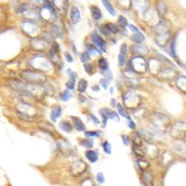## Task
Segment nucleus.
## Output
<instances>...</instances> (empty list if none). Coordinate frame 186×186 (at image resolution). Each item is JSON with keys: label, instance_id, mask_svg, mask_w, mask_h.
Listing matches in <instances>:
<instances>
[{"label": "nucleus", "instance_id": "39448f33", "mask_svg": "<svg viewBox=\"0 0 186 186\" xmlns=\"http://www.w3.org/2000/svg\"><path fill=\"white\" fill-rule=\"evenodd\" d=\"M87 165L85 163L83 160H77L75 162L72 164L71 167H70V173L72 176H81L82 173H84L86 171Z\"/></svg>", "mask_w": 186, "mask_h": 186}, {"label": "nucleus", "instance_id": "de8ad7c7", "mask_svg": "<svg viewBox=\"0 0 186 186\" xmlns=\"http://www.w3.org/2000/svg\"><path fill=\"white\" fill-rule=\"evenodd\" d=\"M110 80H108V79H102L101 81V84L102 85V86L104 88H105V89H106V88L108 87V85H109V83H110Z\"/></svg>", "mask_w": 186, "mask_h": 186}, {"label": "nucleus", "instance_id": "79ce46f5", "mask_svg": "<svg viewBox=\"0 0 186 186\" xmlns=\"http://www.w3.org/2000/svg\"><path fill=\"white\" fill-rule=\"evenodd\" d=\"M126 63V57L125 55H123V54H121L118 56V64L119 66H124V64Z\"/></svg>", "mask_w": 186, "mask_h": 186}, {"label": "nucleus", "instance_id": "ddd939ff", "mask_svg": "<svg viewBox=\"0 0 186 186\" xmlns=\"http://www.w3.org/2000/svg\"><path fill=\"white\" fill-rule=\"evenodd\" d=\"M71 118L72 119V122H73L74 127H75V130L79 132L84 131L85 126L84 123H83L82 121H81V119L79 118L78 117H75V116H72Z\"/></svg>", "mask_w": 186, "mask_h": 186}, {"label": "nucleus", "instance_id": "9b49d317", "mask_svg": "<svg viewBox=\"0 0 186 186\" xmlns=\"http://www.w3.org/2000/svg\"><path fill=\"white\" fill-rule=\"evenodd\" d=\"M70 17H71V21L73 24H77L81 20L80 12L76 7L73 6L71 8V14H70Z\"/></svg>", "mask_w": 186, "mask_h": 186}, {"label": "nucleus", "instance_id": "412c9836", "mask_svg": "<svg viewBox=\"0 0 186 186\" xmlns=\"http://www.w3.org/2000/svg\"><path fill=\"white\" fill-rule=\"evenodd\" d=\"M59 127L60 129L61 130L66 132V133H70L72 130V127L68 122H66V121H63L59 124Z\"/></svg>", "mask_w": 186, "mask_h": 186}, {"label": "nucleus", "instance_id": "3c124183", "mask_svg": "<svg viewBox=\"0 0 186 186\" xmlns=\"http://www.w3.org/2000/svg\"><path fill=\"white\" fill-rule=\"evenodd\" d=\"M84 68H85V71H86V72H87V73H89V74L91 73L92 70H93V66H92V65L89 64H85Z\"/></svg>", "mask_w": 186, "mask_h": 186}, {"label": "nucleus", "instance_id": "a878e982", "mask_svg": "<svg viewBox=\"0 0 186 186\" xmlns=\"http://www.w3.org/2000/svg\"><path fill=\"white\" fill-rule=\"evenodd\" d=\"M133 52L137 55H145L147 52V49L143 46H134L133 47Z\"/></svg>", "mask_w": 186, "mask_h": 186}, {"label": "nucleus", "instance_id": "c9c22d12", "mask_svg": "<svg viewBox=\"0 0 186 186\" xmlns=\"http://www.w3.org/2000/svg\"><path fill=\"white\" fill-rule=\"evenodd\" d=\"M106 28L107 29L108 31L111 32V33H113V34H116L117 32H118V28H117V26L114 24H112V23L106 25Z\"/></svg>", "mask_w": 186, "mask_h": 186}, {"label": "nucleus", "instance_id": "bb28decb", "mask_svg": "<svg viewBox=\"0 0 186 186\" xmlns=\"http://www.w3.org/2000/svg\"><path fill=\"white\" fill-rule=\"evenodd\" d=\"M91 14L92 17L95 20H98L101 18V12L100 9L97 8V7H92Z\"/></svg>", "mask_w": 186, "mask_h": 186}, {"label": "nucleus", "instance_id": "f704fd0d", "mask_svg": "<svg viewBox=\"0 0 186 186\" xmlns=\"http://www.w3.org/2000/svg\"><path fill=\"white\" fill-rule=\"evenodd\" d=\"M75 76H74V75H70V78L68 79V81L66 83V86H67L69 89H73L74 86H75Z\"/></svg>", "mask_w": 186, "mask_h": 186}, {"label": "nucleus", "instance_id": "f3484780", "mask_svg": "<svg viewBox=\"0 0 186 186\" xmlns=\"http://www.w3.org/2000/svg\"><path fill=\"white\" fill-rule=\"evenodd\" d=\"M149 68L151 69V72H153V73L156 74L159 72V70L161 68V65L159 64V63L158 62L157 60H152L150 62L149 64Z\"/></svg>", "mask_w": 186, "mask_h": 186}, {"label": "nucleus", "instance_id": "0eeeda50", "mask_svg": "<svg viewBox=\"0 0 186 186\" xmlns=\"http://www.w3.org/2000/svg\"><path fill=\"white\" fill-rule=\"evenodd\" d=\"M145 156L151 159H154L158 156L159 154V148L156 145L152 143H147V145L144 147Z\"/></svg>", "mask_w": 186, "mask_h": 186}, {"label": "nucleus", "instance_id": "2f4dec72", "mask_svg": "<svg viewBox=\"0 0 186 186\" xmlns=\"http://www.w3.org/2000/svg\"><path fill=\"white\" fill-rule=\"evenodd\" d=\"M117 109H118L119 114L122 115V117H124V118H126L127 119H130V115H129V114H128V113L126 111V110L124 109V108L123 107L122 105H121V104H117Z\"/></svg>", "mask_w": 186, "mask_h": 186}, {"label": "nucleus", "instance_id": "864d4df0", "mask_svg": "<svg viewBox=\"0 0 186 186\" xmlns=\"http://www.w3.org/2000/svg\"><path fill=\"white\" fill-rule=\"evenodd\" d=\"M64 55H65V57H66V60H67L68 62L72 63V61H73V58H72V57L71 55H70L69 53H68V52H66Z\"/></svg>", "mask_w": 186, "mask_h": 186}, {"label": "nucleus", "instance_id": "473e14b6", "mask_svg": "<svg viewBox=\"0 0 186 186\" xmlns=\"http://www.w3.org/2000/svg\"><path fill=\"white\" fill-rule=\"evenodd\" d=\"M39 127H40L43 131L48 132V133H52V131H54L53 126L49 124H48V126H46V122H41L40 124H39Z\"/></svg>", "mask_w": 186, "mask_h": 186}, {"label": "nucleus", "instance_id": "603ef678", "mask_svg": "<svg viewBox=\"0 0 186 186\" xmlns=\"http://www.w3.org/2000/svg\"><path fill=\"white\" fill-rule=\"evenodd\" d=\"M127 51V46L126 44H123L122 46H121V54H123V55H126Z\"/></svg>", "mask_w": 186, "mask_h": 186}, {"label": "nucleus", "instance_id": "6e6d98bb", "mask_svg": "<svg viewBox=\"0 0 186 186\" xmlns=\"http://www.w3.org/2000/svg\"><path fill=\"white\" fill-rule=\"evenodd\" d=\"M129 28H130V30L133 32H134V33H137V32H139L138 31V29L136 28V27L133 26V25H129Z\"/></svg>", "mask_w": 186, "mask_h": 186}, {"label": "nucleus", "instance_id": "e433bc0d", "mask_svg": "<svg viewBox=\"0 0 186 186\" xmlns=\"http://www.w3.org/2000/svg\"><path fill=\"white\" fill-rule=\"evenodd\" d=\"M81 144L83 147L86 148H91L93 147V141L89 139H84L81 142Z\"/></svg>", "mask_w": 186, "mask_h": 186}, {"label": "nucleus", "instance_id": "6e6552de", "mask_svg": "<svg viewBox=\"0 0 186 186\" xmlns=\"http://www.w3.org/2000/svg\"><path fill=\"white\" fill-rule=\"evenodd\" d=\"M174 160V155L169 151H165L162 154L159 159V164L163 167H167Z\"/></svg>", "mask_w": 186, "mask_h": 186}, {"label": "nucleus", "instance_id": "5701e85b", "mask_svg": "<svg viewBox=\"0 0 186 186\" xmlns=\"http://www.w3.org/2000/svg\"><path fill=\"white\" fill-rule=\"evenodd\" d=\"M137 164H138V167L142 172L146 171L147 170L148 167H150V163L147 162V160H144L142 158L139 159L137 160Z\"/></svg>", "mask_w": 186, "mask_h": 186}, {"label": "nucleus", "instance_id": "bf43d9fd", "mask_svg": "<svg viewBox=\"0 0 186 186\" xmlns=\"http://www.w3.org/2000/svg\"><path fill=\"white\" fill-rule=\"evenodd\" d=\"M184 140H185V144H186V136H185V138H184Z\"/></svg>", "mask_w": 186, "mask_h": 186}, {"label": "nucleus", "instance_id": "09e8293b", "mask_svg": "<svg viewBox=\"0 0 186 186\" xmlns=\"http://www.w3.org/2000/svg\"><path fill=\"white\" fill-rule=\"evenodd\" d=\"M111 118L112 120H114V121L117 120V122H119V120H120V118H119V117H118V115L117 114L116 112H115V111L112 112L111 118Z\"/></svg>", "mask_w": 186, "mask_h": 186}, {"label": "nucleus", "instance_id": "a211bd4d", "mask_svg": "<svg viewBox=\"0 0 186 186\" xmlns=\"http://www.w3.org/2000/svg\"><path fill=\"white\" fill-rule=\"evenodd\" d=\"M86 157L87 159L91 163H95L98 159V156H97V153L94 151H87L85 153Z\"/></svg>", "mask_w": 186, "mask_h": 186}, {"label": "nucleus", "instance_id": "7c9ffc66", "mask_svg": "<svg viewBox=\"0 0 186 186\" xmlns=\"http://www.w3.org/2000/svg\"><path fill=\"white\" fill-rule=\"evenodd\" d=\"M87 88V81H85L84 79H81L79 81L78 86H77V89L80 93H84Z\"/></svg>", "mask_w": 186, "mask_h": 186}, {"label": "nucleus", "instance_id": "9d476101", "mask_svg": "<svg viewBox=\"0 0 186 186\" xmlns=\"http://www.w3.org/2000/svg\"><path fill=\"white\" fill-rule=\"evenodd\" d=\"M153 176L151 171H144L142 173V181L144 186H154L153 185Z\"/></svg>", "mask_w": 186, "mask_h": 186}, {"label": "nucleus", "instance_id": "a18cd8bd", "mask_svg": "<svg viewBox=\"0 0 186 186\" xmlns=\"http://www.w3.org/2000/svg\"><path fill=\"white\" fill-rule=\"evenodd\" d=\"M122 141H123V143L125 146L129 145L130 142V138H129V136L127 135H122Z\"/></svg>", "mask_w": 186, "mask_h": 186}, {"label": "nucleus", "instance_id": "393cba45", "mask_svg": "<svg viewBox=\"0 0 186 186\" xmlns=\"http://www.w3.org/2000/svg\"><path fill=\"white\" fill-rule=\"evenodd\" d=\"M132 142L134 144V146H138V147H141L142 146V142L141 138L140 135L138 134V133H134L132 134Z\"/></svg>", "mask_w": 186, "mask_h": 186}, {"label": "nucleus", "instance_id": "aec40b11", "mask_svg": "<svg viewBox=\"0 0 186 186\" xmlns=\"http://www.w3.org/2000/svg\"><path fill=\"white\" fill-rule=\"evenodd\" d=\"M147 110L144 108H141V109H137L134 112V116L138 119H142L145 118L147 115Z\"/></svg>", "mask_w": 186, "mask_h": 186}, {"label": "nucleus", "instance_id": "c756f323", "mask_svg": "<svg viewBox=\"0 0 186 186\" xmlns=\"http://www.w3.org/2000/svg\"><path fill=\"white\" fill-rule=\"evenodd\" d=\"M133 152L135 153V154L137 156L140 157V158H143V157L145 156V153H144V148L141 147H138V146H134L133 148Z\"/></svg>", "mask_w": 186, "mask_h": 186}, {"label": "nucleus", "instance_id": "58836bf2", "mask_svg": "<svg viewBox=\"0 0 186 186\" xmlns=\"http://www.w3.org/2000/svg\"><path fill=\"white\" fill-rule=\"evenodd\" d=\"M52 31H53V33L55 34V35L56 36V37H59V38H61V37H62V32H61V31L60 30V28H58V27H57L55 26H52Z\"/></svg>", "mask_w": 186, "mask_h": 186}, {"label": "nucleus", "instance_id": "5fc2aeb1", "mask_svg": "<svg viewBox=\"0 0 186 186\" xmlns=\"http://www.w3.org/2000/svg\"><path fill=\"white\" fill-rule=\"evenodd\" d=\"M128 127L132 130H134L135 128V124L130 119H129V122H128Z\"/></svg>", "mask_w": 186, "mask_h": 186}, {"label": "nucleus", "instance_id": "72a5a7b5", "mask_svg": "<svg viewBox=\"0 0 186 186\" xmlns=\"http://www.w3.org/2000/svg\"><path fill=\"white\" fill-rule=\"evenodd\" d=\"M72 95L71 93L68 90H65V91L61 94L60 95V100L63 101H67L70 100L72 98Z\"/></svg>", "mask_w": 186, "mask_h": 186}, {"label": "nucleus", "instance_id": "f257e3e1", "mask_svg": "<svg viewBox=\"0 0 186 186\" xmlns=\"http://www.w3.org/2000/svg\"><path fill=\"white\" fill-rule=\"evenodd\" d=\"M151 124L153 129L159 133H164L171 124V119L162 113H153L151 115Z\"/></svg>", "mask_w": 186, "mask_h": 186}, {"label": "nucleus", "instance_id": "b1692460", "mask_svg": "<svg viewBox=\"0 0 186 186\" xmlns=\"http://www.w3.org/2000/svg\"><path fill=\"white\" fill-rule=\"evenodd\" d=\"M61 114H62L61 108L60 106H57L55 109L52 110L51 113V119L53 122H56V120L61 116Z\"/></svg>", "mask_w": 186, "mask_h": 186}, {"label": "nucleus", "instance_id": "a19ab883", "mask_svg": "<svg viewBox=\"0 0 186 186\" xmlns=\"http://www.w3.org/2000/svg\"><path fill=\"white\" fill-rule=\"evenodd\" d=\"M118 23L121 26L125 27L127 26V20L125 17H123V16H120L118 17Z\"/></svg>", "mask_w": 186, "mask_h": 186}, {"label": "nucleus", "instance_id": "8fccbe9b", "mask_svg": "<svg viewBox=\"0 0 186 186\" xmlns=\"http://www.w3.org/2000/svg\"><path fill=\"white\" fill-rule=\"evenodd\" d=\"M81 186H94L93 182L90 180H86L85 181L82 182Z\"/></svg>", "mask_w": 186, "mask_h": 186}, {"label": "nucleus", "instance_id": "1a4fd4ad", "mask_svg": "<svg viewBox=\"0 0 186 186\" xmlns=\"http://www.w3.org/2000/svg\"><path fill=\"white\" fill-rule=\"evenodd\" d=\"M168 29L169 24L165 20L160 21L156 26V31L159 35H163V34H168Z\"/></svg>", "mask_w": 186, "mask_h": 186}, {"label": "nucleus", "instance_id": "49530a36", "mask_svg": "<svg viewBox=\"0 0 186 186\" xmlns=\"http://www.w3.org/2000/svg\"><path fill=\"white\" fill-rule=\"evenodd\" d=\"M85 135L88 137H95V136H99L98 132L96 131H87L85 133Z\"/></svg>", "mask_w": 186, "mask_h": 186}, {"label": "nucleus", "instance_id": "37998d69", "mask_svg": "<svg viewBox=\"0 0 186 186\" xmlns=\"http://www.w3.org/2000/svg\"><path fill=\"white\" fill-rule=\"evenodd\" d=\"M89 60V55L87 52H83L81 55V60L82 63H85Z\"/></svg>", "mask_w": 186, "mask_h": 186}, {"label": "nucleus", "instance_id": "4468645a", "mask_svg": "<svg viewBox=\"0 0 186 186\" xmlns=\"http://www.w3.org/2000/svg\"><path fill=\"white\" fill-rule=\"evenodd\" d=\"M112 110H110L108 108H104V109H102L100 111L101 115L103 117V127H106V122L109 118H111V115H112Z\"/></svg>", "mask_w": 186, "mask_h": 186}, {"label": "nucleus", "instance_id": "7ed1b4c3", "mask_svg": "<svg viewBox=\"0 0 186 186\" xmlns=\"http://www.w3.org/2000/svg\"><path fill=\"white\" fill-rule=\"evenodd\" d=\"M20 76L26 81L33 84H43L46 81V77L43 74L37 72L25 71L22 72Z\"/></svg>", "mask_w": 186, "mask_h": 186}, {"label": "nucleus", "instance_id": "ea45409f", "mask_svg": "<svg viewBox=\"0 0 186 186\" xmlns=\"http://www.w3.org/2000/svg\"><path fill=\"white\" fill-rule=\"evenodd\" d=\"M99 66H100V67L102 69H104V71H106V70H107L108 63L106 62L105 59L101 58L100 60H99Z\"/></svg>", "mask_w": 186, "mask_h": 186}, {"label": "nucleus", "instance_id": "c03bdc74", "mask_svg": "<svg viewBox=\"0 0 186 186\" xmlns=\"http://www.w3.org/2000/svg\"><path fill=\"white\" fill-rule=\"evenodd\" d=\"M96 179H97V181L99 182V183L102 184L104 183V182H105V178H104V174H103L102 173H98L97 174V176H96Z\"/></svg>", "mask_w": 186, "mask_h": 186}, {"label": "nucleus", "instance_id": "f8f14e48", "mask_svg": "<svg viewBox=\"0 0 186 186\" xmlns=\"http://www.w3.org/2000/svg\"><path fill=\"white\" fill-rule=\"evenodd\" d=\"M138 134L140 135L141 138L145 141L147 143H151V141L153 140V134L150 131L144 129H141L138 131Z\"/></svg>", "mask_w": 186, "mask_h": 186}, {"label": "nucleus", "instance_id": "6ab92c4d", "mask_svg": "<svg viewBox=\"0 0 186 186\" xmlns=\"http://www.w3.org/2000/svg\"><path fill=\"white\" fill-rule=\"evenodd\" d=\"M176 86L181 91L186 93V77H180L176 81Z\"/></svg>", "mask_w": 186, "mask_h": 186}, {"label": "nucleus", "instance_id": "4be33fe9", "mask_svg": "<svg viewBox=\"0 0 186 186\" xmlns=\"http://www.w3.org/2000/svg\"><path fill=\"white\" fill-rule=\"evenodd\" d=\"M166 10H167V7L165 3L162 1H159L157 2V11H158L159 15L160 17H163L166 13Z\"/></svg>", "mask_w": 186, "mask_h": 186}, {"label": "nucleus", "instance_id": "20e7f679", "mask_svg": "<svg viewBox=\"0 0 186 186\" xmlns=\"http://www.w3.org/2000/svg\"><path fill=\"white\" fill-rule=\"evenodd\" d=\"M140 97L135 93H127L124 96V103L126 107L130 109H135L140 104Z\"/></svg>", "mask_w": 186, "mask_h": 186}, {"label": "nucleus", "instance_id": "2eb2a0df", "mask_svg": "<svg viewBox=\"0 0 186 186\" xmlns=\"http://www.w3.org/2000/svg\"><path fill=\"white\" fill-rule=\"evenodd\" d=\"M177 75H178V72L172 68H167V69H165L163 72V77H165V78L168 79V80L174 79L175 77H176V76H177Z\"/></svg>", "mask_w": 186, "mask_h": 186}, {"label": "nucleus", "instance_id": "f03ea898", "mask_svg": "<svg viewBox=\"0 0 186 186\" xmlns=\"http://www.w3.org/2000/svg\"><path fill=\"white\" fill-rule=\"evenodd\" d=\"M169 134L173 139L181 140L186 136V123L184 122H177L173 124L170 129Z\"/></svg>", "mask_w": 186, "mask_h": 186}, {"label": "nucleus", "instance_id": "423d86ee", "mask_svg": "<svg viewBox=\"0 0 186 186\" xmlns=\"http://www.w3.org/2000/svg\"><path fill=\"white\" fill-rule=\"evenodd\" d=\"M132 67L136 72L143 73L146 71L145 60L142 57H136L132 60Z\"/></svg>", "mask_w": 186, "mask_h": 186}, {"label": "nucleus", "instance_id": "c85d7f7f", "mask_svg": "<svg viewBox=\"0 0 186 186\" xmlns=\"http://www.w3.org/2000/svg\"><path fill=\"white\" fill-rule=\"evenodd\" d=\"M132 39L136 43H141L144 40V36L141 32H137L132 36Z\"/></svg>", "mask_w": 186, "mask_h": 186}, {"label": "nucleus", "instance_id": "4d7b16f0", "mask_svg": "<svg viewBox=\"0 0 186 186\" xmlns=\"http://www.w3.org/2000/svg\"><path fill=\"white\" fill-rule=\"evenodd\" d=\"M91 118H92V119H93V122L95 123V124H98V123H99V120L96 118V117L95 116V115H91Z\"/></svg>", "mask_w": 186, "mask_h": 186}, {"label": "nucleus", "instance_id": "cd10ccee", "mask_svg": "<svg viewBox=\"0 0 186 186\" xmlns=\"http://www.w3.org/2000/svg\"><path fill=\"white\" fill-rule=\"evenodd\" d=\"M102 3H103V5H104V6L105 7L106 10L109 12V14H110V15H112V16H115V9L113 7V5H112L109 2V1H108V0H102Z\"/></svg>", "mask_w": 186, "mask_h": 186}, {"label": "nucleus", "instance_id": "dca6fc26", "mask_svg": "<svg viewBox=\"0 0 186 186\" xmlns=\"http://www.w3.org/2000/svg\"><path fill=\"white\" fill-rule=\"evenodd\" d=\"M92 40H93V42L95 43L97 46L100 47V48H103V47L105 46V41H104L97 33L93 34V35H92Z\"/></svg>", "mask_w": 186, "mask_h": 186}, {"label": "nucleus", "instance_id": "4c0bfd02", "mask_svg": "<svg viewBox=\"0 0 186 186\" xmlns=\"http://www.w3.org/2000/svg\"><path fill=\"white\" fill-rule=\"evenodd\" d=\"M103 149H104V151L107 154H111V145L107 141L104 142L102 144Z\"/></svg>", "mask_w": 186, "mask_h": 186}, {"label": "nucleus", "instance_id": "13d9d810", "mask_svg": "<svg viewBox=\"0 0 186 186\" xmlns=\"http://www.w3.org/2000/svg\"><path fill=\"white\" fill-rule=\"evenodd\" d=\"M93 89L95 90V92H97V91H99V87L97 86H95L93 87Z\"/></svg>", "mask_w": 186, "mask_h": 186}]
</instances>
